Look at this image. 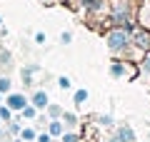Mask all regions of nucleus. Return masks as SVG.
I'll return each instance as SVG.
<instances>
[{
  "label": "nucleus",
  "mask_w": 150,
  "mask_h": 142,
  "mask_svg": "<svg viewBox=\"0 0 150 142\" xmlns=\"http://www.w3.org/2000/svg\"><path fill=\"white\" fill-rule=\"evenodd\" d=\"M103 40H105V47H108V53H110V58L130 60V63L138 65L140 58L145 55V53H140V50L133 47L130 30H125V27H108V30L103 32Z\"/></svg>",
  "instance_id": "1"
},
{
  "label": "nucleus",
  "mask_w": 150,
  "mask_h": 142,
  "mask_svg": "<svg viewBox=\"0 0 150 142\" xmlns=\"http://www.w3.org/2000/svg\"><path fill=\"white\" fill-rule=\"evenodd\" d=\"M138 25V0H110V27L133 30Z\"/></svg>",
  "instance_id": "2"
},
{
  "label": "nucleus",
  "mask_w": 150,
  "mask_h": 142,
  "mask_svg": "<svg viewBox=\"0 0 150 142\" xmlns=\"http://www.w3.org/2000/svg\"><path fill=\"white\" fill-rule=\"evenodd\" d=\"M83 15V20L90 27L105 32L110 27V0H88L85 5L78 10Z\"/></svg>",
  "instance_id": "3"
},
{
  "label": "nucleus",
  "mask_w": 150,
  "mask_h": 142,
  "mask_svg": "<svg viewBox=\"0 0 150 142\" xmlns=\"http://www.w3.org/2000/svg\"><path fill=\"white\" fill-rule=\"evenodd\" d=\"M108 72H110L112 80H125V82H133V80H138V65L130 63V60L110 58V63H108Z\"/></svg>",
  "instance_id": "4"
},
{
  "label": "nucleus",
  "mask_w": 150,
  "mask_h": 142,
  "mask_svg": "<svg viewBox=\"0 0 150 142\" xmlns=\"http://www.w3.org/2000/svg\"><path fill=\"white\" fill-rule=\"evenodd\" d=\"M130 40H133V47L140 50V53H148L150 50V30H145V27L135 25L130 30Z\"/></svg>",
  "instance_id": "5"
},
{
  "label": "nucleus",
  "mask_w": 150,
  "mask_h": 142,
  "mask_svg": "<svg viewBox=\"0 0 150 142\" xmlns=\"http://www.w3.org/2000/svg\"><path fill=\"white\" fill-rule=\"evenodd\" d=\"M38 75H43V67H40L38 63H28V65H23V67H20V80H23L25 87H33V85H35Z\"/></svg>",
  "instance_id": "6"
},
{
  "label": "nucleus",
  "mask_w": 150,
  "mask_h": 142,
  "mask_svg": "<svg viewBox=\"0 0 150 142\" xmlns=\"http://www.w3.org/2000/svg\"><path fill=\"white\" fill-rule=\"evenodd\" d=\"M28 102H30V97H28L25 92H15V90H13L10 95H5V105L10 107L15 115H18V112H23V107H25Z\"/></svg>",
  "instance_id": "7"
},
{
  "label": "nucleus",
  "mask_w": 150,
  "mask_h": 142,
  "mask_svg": "<svg viewBox=\"0 0 150 142\" xmlns=\"http://www.w3.org/2000/svg\"><path fill=\"white\" fill-rule=\"evenodd\" d=\"M112 135L118 137V140H123V142H138V135H135L133 125H128V122H118L115 130H112Z\"/></svg>",
  "instance_id": "8"
},
{
  "label": "nucleus",
  "mask_w": 150,
  "mask_h": 142,
  "mask_svg": "<svg viewBox=\"0 0 150 142\" xmlns=\"http://www.w3.org/2000/svg\"><path fill=\"white\" fill-rule=\"evenodd\" d=\"M30 105H35L40 112H45V107L50 105V95H48V90H43V87L33 90V92H30Z\"/></svg>",
  "instance_id": "9"
},
{
  "label": "nucleus",
  "mask_w": 150,
  "mask_h": 142,
  "mask_svg": "<svg viewBox=\"0 0 150 142\" xmlns=\"http://www.w3.org/2000/svg\"><path fill=\"white\" fill-rule=\"evenodd\" d=\"M138 25L150 30V0H138Z\"/></svg>",
  "instance_id": "10"
},
{
  "label": "nucleus",
  "mask_w": 150,
  "mask_h": 142,
  "mask_svg": "<svg viewBox=\"0 0 150 142\" xmlns=\"http://www.w3.org/2000/svg\"><path fill=\"white\" fill-rule=\"evenodd\" d=\"M18 117H20L23 122H35L38 117H40V110H38L35 105H30V102H28V105L23 107V112H18Z\"/></svg>",
  "instance_id": "11"
},
{
  "label": "nucleus",
  "mask_w": 150,
  "mask_h": 142,
  "mask_svg": "<svg viewBox=\"0 0 150 142\" xmlns=\"http://www.w3.org/2000/svg\"><path fill=\"white\" fill-rule=\"evenodd\" d=\"M45 130L50 132V137H53V140H60V137H63V132H65V125H63V120H48Z\"/></svg>",
  "instance_id": "12"
},
{
  "label": "nucleus",
  "mask_w": 150,
  "mask_h": 142,
  "mask_svg": "<svg viewBox=\"0 0 150 142\" xmlns=\"http://www.w3.org/2000/svg\"><path fill=\"white\" fill-rule=\"evenodd\" d=\"M60 120H63L65 130H78V127H80V117H78V112H70V110H65Z\"/></svg>",
  "instance_id": "13"
},
{
  "label": "nucleus",
  "mask_w": 150,
  "mask_h": 142,
  "mask_svg": "<svg viewBox=\"0 0 150 142\" xmlns=\"http://www.w3.org/2000/svg\"><path fill=\"white\" fill-rule=\"evenodd\" d=\"M138 77H145L148 85H150V50L140 58V63H138Z\"/></svg>",
  "instance_id": "14"
},
{
  "label": "nucleus",
  "mask_w": 150,
  "mask_h": 142,
  "mask_svg": "<svg viewBox=\"0 0 150 142\" xmlns=\"http://www.w3.org/2000/svg\"><path fill=\"white\" fill-rule=\"evenodd\" d=\"M38 132H40V130L35 127V122H28V125H23L20 137H23L25 142H35V140H38Z\"/></svg>",
  "instance_id": "15"
},
{
  "label": "nucleus",
  "mask_w": 150,
  "mask_h": 142,
  "mask_svg": "<svg viewBox=\"0 0 150 142\" xmlns=\"http://www.w3.org/2000/svg\"><path fill=\"white\" fill-rule=\"evenodd\" d=\"M63 112H65V107L58 105V102H50V105L45 107V117H48V120H60Z\"/></svg>",
  "instance_id": "16"
},
{
  "label": "nucleus",
  "mask_w": 150,
  "mask_h": 142,
  "mask_svg": "<svg viewBox=\"0 0 150 142\" xmlns=\"http://www.w3.org/2000/svg\"><path fill=\"white\" fill-rule=\"evenodd\" d=\"M95 122H98V127H105V130H115V117L112 115H95Z\"/></svg>",
  "instance_id": "17"
},
{
  "label": "nucleus",
  "mask_w": 150,
  "mask_h": 142,
  "mask_svg": "<svg viewBox=\"0 0 150 142\" xmlns=\"http://www.w3.org/2000/svg\"><path fill=\"white\" fill-rule=\"evenodd\" d=\"M88 97H90V92H88L85 87H80V90H75V92H73V102H75L78 107H80V105H85V102H88Z\"/></svg>",
  "instance_id": "18"
},
{
  "label": "nucleus",
  "mask_w": 150,
  "mask_h": 142,
  "mask_svg": "<svg viewBox=\"0 0 150 142\" xmlns=\"http://www.w3.org/2000/svg\"><path fill=\"white\" fill-rule=\"evenodd\" d=\"M60 142H83V135L78 130H65L63 137H60Z\"/></svg>",
  "instance_id": "19"
},
{
  "label": "nucleus",
  "mask_w": 150,
  "mask_h": 142,
  "mask_svg": "<svg viewBox=\"0 0 150 142\" xmlns=\"http://www.w3.org/2000/svg\"><path fill=\"white\" fill-rule=\"evenodd\" d=\"M13 67V53L10 50H0V70Z\"/></svg>",
  "instance_id": "20"
},
{
  "label": "nucleus",
  "mask_w": 150,
  "mask_h": 142,
  "mask_svg": "<svg viewBox=\"0 0 150 142\" xmlns=\"http://www.w3.org/2000/svg\"><path fill=\"white\" fill-rule=\"evenodd\" d=\"M0 92H3V95H10L13 92V77H10V75H0Z\"/></svg>",
  "instance_id": "21"
},
{
  "label": "nucleus",
  "mask_w": 150,
  "mask_h": 142,
  "mask_svg": "<svg viewBox=\"0 0 150 142\" xmlns=\"http://www.w3.org/2000/svg\"><path fill=\"white\" fill-rule=\"evenodd\" d=\"M13 117H15V112H13L10 107H8L5 102H3V105H0V120H3V125H5V122H10Z\"/></svg>",
  "instance_id": "22"
},
{
  "label": "nucleus",
  "mask_w": 150,
  "mask_h": 142,
  "mask_svg": "<svg viewBox=\"0 0 150 142\" xmlns=\"http://www.w3.org/2000/svg\"><path fill=\"white\" fill-rule=\"evenodd\" d=\"M55 82H58L60 90H73V80H70L68 75H58V77H55Z\"/></svg>",
  "instance_id": "23"
},
{
  "label": "nucleus",
  "mask_w": 150,
  "mask_h": 142,
  "mask_svg": "<svg viewBox=\"0 0 150 142\" xmlns=\"http://www.w3.org/2000/svg\"><path fill=\"white\" fill-rule=\"evenodd\" d=\"M70 42H73V32L63 30V32H60V45H70Z\"/></svg>",
  "instance_id": "24"
},
{
  "label": "nucleus",
  "mask_w": 150,
  "mask_h": 142,
  "mask_svg": "<svg viewBox=\"0 0 150 142\" xmlns=\"http://www.w3.org/2000/svg\"><path fill=\"white\" fill-rule=\"evenodd\" d=\"M35 142H55V140L50 137V132L45 130V132H38V140H35Z\"/></svg>",
  "instance_id": "25"
},
{
  "label": "nucleus",
  "mask_w": 150,
  "mask_h": 142,
  "mask_svg": "<svg viewBox=\"0 0 150 142\" xmlns=\"http://www.w3.org/2000/svg\"><path fill=\"white\" fill-rule=\"evenodd\" d=\"M65 3H68V5H70V8H73V10H80V8H83V5H85L88 0H65Z\"/></svg>",
  "instance_id": "26"
},
{
  "label": "nucleus",
  "mask_w": 150,
  "mask_h": 142,
  "mask_svg": "<svg viewBox=\"0 0 150 142\" xmlns=\"http://www.w3.org/2000/svg\"><path fill=\"white\" fill-rule=\"evenodd\" d=\"M33 40H35V45H43V42L48 40V37H45V32H40V30H38L35 35H33Z\"/></svg>",
  "instance_id": "27"
},
{
  "label": "nucleus",
  "mask_w": 150,
  "mask_h": 142,
  "mask_svg": "<svg viewBox=\"0 0 150 142\" xmlns=\"http://www.w3.org/2000/svg\"><path fill=\"white\" fill-rule=\"evenodd\" d=\"M40 5H45V8H53V5H60V0H38Z\"/></svg>",
  "instance_id": "28"
},
{
  "label": "nucleus",
  "mask_w": 150,
  "mask_h": 142,
  "mask_svg": "<svg viewBox=\"0 0 150 142\" xmlns=\"http://www.w3.org/2000/svg\"><path fill=\"white\" fill-rule=\"evenodd\" d=\"M105 142H123V140H118V137H115V135H110V137H108Z\"/></svg>",
  "instance_id": "29"
},
{
  "label": "nucleus",
  "mask_w": 150,
  "mask_h": 142,
  "mask_svg": "<svg viewBox=\"0 0 150 142\" xmlns=\"http://www.w3.org/2000/svg\"><path fill=\"white\" fill-rule=\"evenodd\" d=\"M3 102H5V95H3V92H0V105H3Z\"/></svg>",
  "instance_id": "30"
},
{
  "label": "nucleus",
  "mask_w": 150,
  "mask_h": 142,
  "mask_svg": "<svg viewBox=\"0 0 150 142\" xmlns=\"http://www.w3.org/2000/svg\"><path fill=\"white\" fill-rule=\"evenodd\" d=\"M148 142H150V130H148Z\"/></svg>",
  "instance_id": "31"
},
{
  "label": "nucleus",
  "mask_w": 150,
  "mask_h": 142,
  "mask_svg": "<svg viewBox=\"0 0 150 142\" xmlns=\"http://www.w3.org/2000/svg\"><path fill=\"white\" fill-rule=\"evenodd\" d=\"M0 27H3V18H0Z\"/></svg>",
  "instance_id": "32"
},
{
  "label": "nucleus",
  "mask_w": 150,
  "mask_h": 142,
  "mask_svg": "<svg viewBox=\"0 0 150 142\" xmlns=\"http://www.w3.org/2000/svg\"><path fill=\"white\" fill-rule=\"evenodd\" d=\"M0 127H3V120H0Z\"/></svg>",
  "instance_id": "33"
},
{
  "label": "nucleus",
  "mask_w": 150,
  "mask_h": 142,
  "mask_svg": "<svg viewBox=\"0 0 150 142\" xmlns=\"http://www.w3.org/2000/svg\"><path fill=\"white\" fill-rule=\"evenodd\" d=\"M55 142H60V140H55Z\"/></svg>",
  "instance_id": "34"
}]
</instances>
